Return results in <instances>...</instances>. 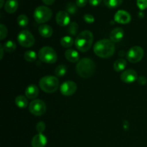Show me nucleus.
<instances>
[{
    "instance_id": "nucleus-32",
    "label": "nucleus",
    "mask_w": 147,
    "mask_h": 147,
    "mask_svg": "<svg viewBox=\"0 0 147 147\" xmlns=\"http://www.w3.org/2000/svg\"><path fill=\"white\" fill-rule=\"evenodd\" d=\"M46 125L43 121H40L37 123V126H36V129H37V132L39 134H42V132L45 130Z\"/></svg>"
},
{
    "instance_id": "nucleus-23",
    "label": "nucleus",
    "mask_w": 147,
    "mask_h": 147,
    "mask_svg": "<svg viewBox=\"0 0 147 147\" xmlns=\"http://www.w3.org/2000/svg\"><path fill=\"white\" fill-rule=\"evenodd\" d=\"M105 5L111 9L116 8L123 2V0H103Z\"/></svg>"
},
{
    "instance_id": "nucleus-10",
    "label": "nucleus",
    "mask_w": 147,
    "mask_h": 147,
    "mask_svg": "<svg viewBox=\"0 0 147 147\" xmlns=\"http://www.w3.org/2000/svg\"><path fill=\"white\" fill-rule=\"evenodd\" d=\"M77 90V85L75 82L67 80L64 82L60 86V92L65 96H70Z\"/></svg>"
},
{
    "instance_id": "nucleus-25",
    "label": "nucleus",
    "mask_w": 147,
    "mask_h": 147,
    "mask_svg": "<svg viewBox=\"0 0 147 147\" xmlns=\"http://www.w3.org/2000/svg\"><path fill=\"white\" fill-rule=\"evenodd\" d=\"M78 24L76 22L70 23L67 29V32L70 33V34H71L72 36H76L78 34Z\"/></svg>"
},
{
    "instance_id": "nucleus-8",
    "label": "nucleus",
    "mask_w": 147,
    "mask_h": 147,
    "mask_svg": "<svg viewBox=\"0 0 147 147\" xmlns=\"http://www.w3.org/2000/svg\"><path fill=\"white\" fill-rule=\"evenodd\" d=\"M29 111L32 114L37 116H42L47 111V106L44 101L40 99L32 100L29 105Z\"/></svg>"
},
{
    "instance_id": "nucleus-39",
    "label": "nucleus",
    "mask_w": 147,
    "mask_h": 147,
    "mask_svg": "<svg viewBox=\"0 0 147 147\" xmlns=\"http://www.w3.org/2000/svg\"><path fill=\"white\" fill-rule=\"evenodd\" d=\"M4 0H1V2H0V8H2L4 6Z\"/></svg>"
},
{
    "instance_id": "nucleus-17",
    "label": "nucleus",
    "mask_w": 147,
    "mask_h": 147,
    "mask_svg": "<svg viewBox=\"0 0 147 147\" xmlns=\"http://www.w3.org/2000/svg\"><path fill=\"white\" fill-rule=\"evenodd\" d=\"M4 10L9 14H13L18 8L17 0H7L4 4Z\"/></svg>"
},
{
    "instance_id": "nucleus-19",
    "label": "nucleus",
    "mask_w": 147,
    "mask_h": 147,
    "mask_svg": "<svg viewBox=\"0 0 147 147\" xmlns=\"http://www.w3.org/2000/svg\"><path fill=\"white\" fill-rule=\"evenodd\" d=\"M39 33L43 37H50L53 35V28L48 24H42L38 29Z\"/></svg>"
},
{
    "instance_id": "nucleus-13",
    "label": "nucleus",
    "mask_w": 147,
    "mask_h": 147,
    "mask_svg": "<svg viewBox=\"0 0 147 147\" xmlns=\"http://www.w3.org/2000/svg\"><path fill=\"white\" fill-rule=\"evenodd\" d=\"M56 22L58 25L61 26V27H65L68 24H70V16L69 14L66 11H58L56 14Z\"/></svg>"
},
{
    "instance_id": "nucleus-14",
    "label": "nucleus",
    "mask_w": 147,
    "mask_h": 147,
    "mask_svg": "<svg viewBox=\"0 0 147 147\" xmlns=\"http://www.w3.org/2000/svg\"><path fill=\"white\" fill-rule=\"evenodd\" d=\"M47 142V137L42 134H38L32 138L31 144L32 147H45Z\"/></svg>"
},
{
    "instance_id": "nucleus-7",
    "label": "nucleus",
    "mask_w": 147,
    "mask_h": 147,
    "mask_svg": "<svg viewBox=\"0 0 147 147\" xmlns=\"http://www.w3.org/2000/svg\"><path fill=\"white\" fill-rule=\"evenodd\" d=\"M17 40L19 44L24 47H32L35 42L33 34L27 30H22L19 33L17 36Z\"/></svg>"
},
{
    "instance_id": "nucleus-38",
    "label": "nucleus",
    "mask_w": 147,
    "mask_h": 147,
    "mask_svg": "<svg viewBox=\"0 0 147 147\" xmlns=\"http://www.w3.org/2000/svg\"><path fill=\"white\" fill-rule=\"evenodd\" d=\"M0 50H1V60L3 58V54H4V47L2 45H0Z\"/></svg>"
},
{
    "instance_id": "nucleus-27",
    "label": "nucleus",
    "mask_w": 147,
    "mask_h": 147,
    "mask_svg": "<svg viewBox=\"0 0 147 147\" xmlns=\"http://www.w3.org/2000/svg\"><path fill=\"white\" fill-rule=\"evenodd\" d=\"M17 23L20 27H24L28 24L29 20L28 17L25 15V14H20L18 17H17Z\"/></svg>"
},
{
    "instance_id": "nucleus-36",
    "label": "nucleus",
    "mask_w": 147,
    "mask_h": 147,
    "mask_svg": "<svg viewBox=\"0 0 147 147\" xmlns=\"http://www.w3.org/2000/svg\"><path fill=\"white\" fill-rule=\"evenodd\" d=\"M89 4L93 7H96V6L99 5L101 3L102 0H88Z\"/></svg>"
},
{
    "instance_id": "nucleus-3",
    "label": "nucleus",
    "mask_w": 147,
    "mask_h": 147,
    "mask_svg": "<svg viewBox=\"0 0 147 147\" xmlns=\"http://www.w3.org/2000/svg\"><path fill=\"white\" fill-rule=\"evenodd\" d=\"M96 65L90 58H82L76 65L77 73L82 78H88L95 73Z\"/></svg>"
},
{
    "instance_id": "nucleus-34",
    "label": "nucleus",
    "mask_w": 147,
    "mask_h": 147,
    "mask_svg": "<svg viewBox=\"0 0 147 147\" xmlns=\"http://www.w3.org/2000/svg\"><path fill=\"white\" fill-rule=\"evenodd\" d=\"M138 83L141 85V86H144L147 83V79L144 76H139L137 79Z\"/></svg>"
},
{
    "instance_id": "nucleus-4",
    "label": "nucleus",
    "mask_w": 147,
    "mask_h": 147,
    "mask_svg": "<svg viewBox=\"0 0 147 147\" xmlns=\"http://www.w3.org/2000/svg\"><path fill=\"white\" fill-rule=\"evenodd\" d=\"M39 86L42 90L45 93H54L59 88V80L55 76H45L40 79Z\"/></svg>"
},
{
    "instance_id": "nucleus-5",
    "label": "nucleus",
    "mask_w": 147,
    "mask_h": 147,
    "mask_svg": "<svg viewBox=\"0 0 147 147\" xmlns=\"http://www.w3.org/2000/svg\"><path fill=\"white\" fill-rule=\"evenodd\" d=\"M53 16V11L46 6H39L34 11V20L37 23L43 24L48 22Z\"/></svg>"
},
{
    "instance_id": "nucleus-9",
    "label": "nucleus",
    "mask_w": 147,
    "mask_h": 147,
    "mask_svg": "<svg viewBox=\"0 0 147 147\" xmlns=\"http://www.w3.org/2000/svg\"><path fill=\"white\" fill-rule=\"evenodd\" d=\"M144 52L139 46H134L128 51L126 57L128 60L132 63H139L143 58Z\"/></svg>"
},
{
    "instance_id": "nucleus-2",
    "label": "nucleus",
    "mask_w": 147,
    "mask_h": 147,
    "mask_svg": "<svg viewBox=\"0 0 147 147\" xmlns=\"http://www.w3.org/2000/svg\"><path fill=\"white\" fill-rule=\"evenodd\" d=\"M93 33L89 30H84L76 37L75 40V45L79 51L85 53L90 50L93 44Z\"/></svg>"
},
{
    "instance_id": "nucleus-37",
    "label": "nucleus",
    "mask_w": 147,
    "mask_h": 147,
    "mask_svg": "<svg viewBox=\"0 0 147 147\" xmlns=\"http://www.w3.org/2000/svg\"><path fill=\"white\" fill-rule=\"evenodd\" d=\"M42 1L46 5H52L55 1V0H42Z\"/></svg>"
},
{
    "instance_id": "nucleus-30",
    "label": "nucleus",
    "mask_w": 147,
    "mask_h": 147,
    "mask_svg": "<svg viewBox=\"0 0 147 147\" xmlns=\"http://www.w3.org/2000/svg\"><path fill=\"white\" fill-rule=\"evenodd\" d=\"M7 29L6 26H4L3 24H0V39L1 40H4L6 37L7 36Z\"/></svg>"
},
{
    "instance_id": "nucleus-20",
    "label": "nucleus",
    "mask_w": 147,
    "mask_h": 147,
    "mask_svg": "<svg viewBox=\"0 0 147 147\" xmlns=\"http://www.w3.org/2000/svg\"><path fill=\"white\" fill-rule=\"evenodd\" d=\"M126 65H127V63H126V60L123 58L118 59L113 64V69L116 72L123 71L126 68Z\"/></svg>"
},
{
    "instance_id": "nucleus-31",
    "label": "nucleus",
    "mask_w": 147,
    "mask_h": 147,
    "mask_svg": "<svg viewBox=\"0 0 147 147\" xmlns=\"http://www.w3.org/2000/svg\"><path fill=\"white\" fill-rule=\"evenodd\" d=\"M137 7L141 10H144L147 8V0H136Z\"/></svg>"
},
{
    "instance_id": "nucleus-21",
    "label": "nucleus",
    "mask_w": 147,
    "mask_h": 147,
    "mask_svg": "<svg viewBox=\"0 0 147 147\" xmlns=\"http://www.w3.org/2000/svg\"><path fill=\"white\" fill-rule=\"evenodd\" d=\"M15 104L17 107L20 109H24L28 105L27 98L23 96H18L15 98Z\"/></svg>"
},
{
    "instance_id": "nucleus-24",
    "label": "nucleus",
    "mask_w": 147,
    "mask_h": 147,
    "mask_svg": "<svg viewBox=\"0 0 147 147\" xmlns=\"http://www.w3.org/2000/svg\"><path fill=\"white\" fill-rule=\"evenodd\" d=\"M24 57L29 63H33L37 59V54L33 50H28L24 53Z\"/></svg>"
},
{
    "instance_id": "nucleus-16",
    "label": "nucleus",
    "mask_w": 147,
    "mask_h": 147,
    "mask_svg": "<svg viewBox=\"0 0 147 147\" xmlns=\"http://www.w3.org/2000/svg\"><path fill=\"white\" fill-rule=\"evenodd\" d=\"M39 94V88L35 85H30L25 90V96L29 99H34Z\"/></svg>"
},
{
    "instance_id": "nucleus-15",
    "label": "nucleus",
    "mask_w": 147,
    "mask_h": 147,
    "mask_svg": "<svg viewBox=\"0 0 147 147\" xmlns=\"http://www.w3.org/2000/svg\"><path fill=\"white\" fill-rule=\"evenodd\" d=\"M124 36V32L121 27H116L113 29L110 34V39L113 42H119L123 39Z\"/></svg>"
},
{
    "instance_id": "nucleus-6",
    "label": "nucleus",
    "mask_w": 147,
    "mask_h": 147,
    "mask_svg": "<svg viewBox=\"0 0 147 147\" xmlns=\"http://www.w3.org/2000/svg\"><path fill=\"white\" fill-rule=\"evenodd\" d=\"M39 59L43 63L53 64L57 60V55L56 52L53 48L50 47H43L39 51Z\"/></svg>"
},
{
    "instance_id": "nucleus-29",
    "label": "nucleus",
    "mask_w": 147,
    "mask_h": 147,
    "mask_svg": "<svg viewBox=\"0 0 147 147\" xmlns=\"http://www.w3.org/2000/svg\"><path fill=\"white\" fill-rule=\"evenodd\" d=\"M78 6L76 5V4H74L73 2L70 1V2L67 3V5H66V10H67V12L68 14H75L77 11V8Z\"/></svg>"
},
{
    "instance_id": "nucleus-28",
    "label": "nucleus",
    "mask_w": 147,
    "mask_h": 147,
    "mask_svg": "<svg viewBox=\"0 0 147 147\" xmlns=\"http://www.w3.org/2000/svg\"><path fill=\"white\" fill-rule=\"evenodd\" d=\"M55 73L56 76L58 77H63L67 73V67L64 65H60L56 67Z\"/></svg>"
},
{
    "instance_id": "nucleus-22",
    "label": "nucleus",
    "mask_w": 147,
    "mask_h": 147,
    "mask_svg": "<svg viewBox=\"0 0 147 147\" xmlns=\"http://www.w3.org/2000/svg\"><path fill=\"white\" fill-rule=\"evenodd\" d=\"M74 43V40L70 36H65L60 40V44L63 47L65 48H69V47H72Z\"/></svg>"
},
{
    "instance_id": "nucleus-26",
    "label": "nucleus",
    "mask_w": 147,
    "mask_h": 147,
    "mask_svg": "<svg viewBox=\"0 0 147 147\" xmlns=\"http://www.w3.org/2000/svg\"><path fill=\"white\" fill-rule=\"evenodd\" d=\"M4 47V50L6 52H8V53H11L15 50L16 49V44L11 40H8V41L4 43V45H3Z\"/></svg>"
},
{
    "instance_id": "nucleus-1",
    "label": "nucleus",
    "mask_w": 147,
    "mask_h": 147,
    "mask_svg": "<svg viewBox=\"0 0 147 147\" xmlns=\"http://www.w3.org/2000/svg\"><path fill=\"white\" fill-rule=\"evenodd\" d=\"M115 49L114 43L111 40L103 39L95 44L93 51L100 58H109L114 54Z\"/></svg>"
},
{
    "instance_id": "nucleus-40",
    "label": "nucleus",
    "mask_w": 147,
    "mask_h": 147,
    "mask_svg": "<svg viewBox=\"0 0 147 147\" xmlns=\"http://www.w3.org/2000/svg\"><path fill=\"white\" fill-rule=\"evenodd\" d=\"M139 16L140 17H144V13L143 12H142V11H140V12L139 13Z\"/></svg>"
},
{
    "instance_id": "nucleus-18",
    "label": "nucleus",
    "mask_w": 147,
    "mask_h": 147,
    "mask_svg": "<svg viewBox=\"0 0 147 147\" xmlns=\"http://www.w3.org/2000/svg\"><path fill=\"white\" fill-rule=\"evenodd\" d=\"M66 59L70 63H77L79 61V53L76 50L73 49H69L65 53Z\"/></svg>"
},
{
    "instance_id": "nucleus-11",
    "label": "nucleus",
    "mask_w": 147,
    "mask_h": 147,
    "mask_svg": "<svg viewBox=\"0 0 147 147\" xmlns=\"http://www.w3.org/2000/svg\"><path fill=\"white\" fill-rule=\"evenodd\" d=\"M138 79L137 73L134 70L129 69V70H125L122 74L121 75V80L123 82L126 83H134Z\"/></svg>"
},
{
    "instance_id": "nucleus-33",
    "label": "nucleus",
    "mask_w": 147,
    "mask_h": 147,
    "mask_svg": "<svg viewBox=\"0 0 147 147\" xmlns=\"http://www.w3.org/2000/svg\"><path fill=\"white\" fill-rule=\"evenodd\" d=\"M83 19H84L85 22L88 24H92V23L94 22L95 18L92 14H86L83 16Z\"/></svg>"
},
{
    "instance_id": "nucleus-12",
    "label": "nucleus",
    "mask_w": 147,
    "mask_h": 147,
    "mask_svg": "<svg viewBox=\"0 0 147 147\" xmlns=\"http://www.w3.org/2000/svg\"><path fill=\"white\" fill-rule=\"evenodd\" d=\"M131 20L130 14L125 10H119L114 15V20L119 24H128Z\"/></svg>"
},
{
    "instance_id": "nucleus-35",
    "label": "nucleus",
    "mask_w": 147,
    "mask_h": 147,
    "mask_svg": "<svg viewBox=\"0 0 147 147\" xmlns=\"http://www.w3.org/2000/svg\"><path fill=\"white\" fill-rule=\"evenodd\" d=\"M88 0H76V5L78 7H83L86 5Z\"/></svg>"
}]
</instances>
